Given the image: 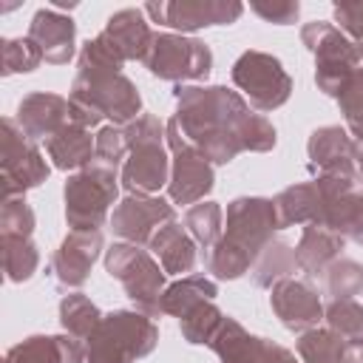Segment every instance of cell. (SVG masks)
I'll use <instances>...</instances> for the list:
<instances>
[{"label":"cell","instance_id":"obj_10","mask_svg":"<svg viewBox=\"0 0 363 363\" xmlns=\"http://www.w3.org/2000/svg\"><path fill=\"white\" fill-rule=\"evenodd\" d=\"M167 145L173 153L170 162V182H167V193L173 204H196L201 201L210 190H213V164L210 159L196 150L179 130L176 119L167 122Z\"/></svg>","mask_w":363,"mask_h":363},{"label":"cell","instance_id":"obj_39","mask_svg":"<svg viewBox=\"0 0 363 363\" xmlns=\"http://www.w3.org/2000/svg\"><path fill=\"white\" fill-rule=\"evenodd\" d=\"M3 74H28L43 62V54L31 37H11L3 40Z\"/></svg>","mask_w":363,"mask_h":363},{"label":"cell","instance_id":"obj_11","mask_svg":"<svg viewBox=\"0 0 363 363\" xmlns=\"http://www.w3.org/2000/svg\"><path fill=\"white\" fill-rule=\"evenodd\" d=\"M278 230L275 204L261 196H241L227 204V235L233 244L244 247L252 261L255 255L272 241V233Z\"/></svg>","mask_w":363,"mask_h":363},{"label":"cell","instance_id":"obj_7","mask_svg":"<svg viewBox=\"0 0 363 363\" xmlns=\"http://www.w3.org/2000/svg\"><path fill=\"white\" fill-rule=\"evenodd\" d=\"M51 167L43 159L40 147L23 133L14 116L3 119L0 128V182H3V199L23 196L26 190L43 184L48 179Z\"/></svg>","mask_w":363,"mask_h":363},{"label":"cell","instance_id":"obj_20","mask_svg":"<svg viewBox=\"0 0 363 363\" xmlns=\"http://www.w3.org/2000/svg\"><path fill=\"white\" fill-rule=\"evenodd\" d=\"M14 119H17V125L23 128V133L31 142L48 139L60 128L68 125V99L60 96V94L34 91V94H28V96L20 99Z\"/></svg>","mask_w":363,"mask_h":363},{"label":"cell","instance_id":"obj_1","mask_svg":"<svg viewBox=\"0 0 363 363\" xmlns=\"http://www.w3.org/2000/svg\"><path fill=\"white\" fill-rule=\"evenodd\" d=\"M176 125L210 164L233 162L241 147V128L252 113L247 99L224 85H176Z\"/></svg>","mask_w":363,"mask_h":363},{"label":"cell","instance_id":"obj_47","mask_svg":"<svg viewBox=\"0 0 363 363\" xmlns=\"http://www.w3.org/2000/svg\"><path fill=\"white\" fill-rule=\"evenodd\" d=\"M343 363H363V337H357V340H349V343H346Z\"/></svg>","mask_w":363,"mask_h":363},{"label":"cell","instance_id":"obj_50","mask_svg":"<svg viewBox=\"0 0 363 363\" xmlns=\"http://www.w3.org/2000/svg\"><path fill=\"white\" fill-rule=\"evenodd\" d=\"M357 54H360V60H363V43H360V45H357Z\"/></svg>","mask_w":363,"mask_h":363},{"label":"cell","instance_id":"obj_42","mask_svg":"<svg viewBox=\"0 0 363 363\" xmlns=\"http://www.w3.org/2000/svg\"><path fill=\"white\" fill-rule=\"evenodd\" d=\"M167 136V125L153 116V113H142L139 119H133L130 125H125V142L128 150L136 145H150V142H162Z\"/></svg>","mask_w":363,"mask_h":363},{"label":"cell","instance_id":"obj_48","mask_svg":"<svg viewBox=\"0 0 363 363\" xmlns=\"http://www.w3.org/2000/svg\"><path fill=\"white\" fill-rule=\"evenodd\" d=\"M354 170H357L360 179H363V139L354 142Z\"/></svg>","mask_w":363,"mask_h":363},{"label":"cell","instance_id":"obj_21","mask_svg":"<svg viewBox=\"0 0 363 363\" xmlns=\"http://www.w3.org/2000/svg\"><path fill=\"white\" fill-rule=\"evenodd\" d=\"M102 34L122 54V60H145L153 43V31L145 20V9H122L108 17Z\"/></svg>","mask_w":363,"mask_h":363},{"label":"cell","instance_id":"obj_12","mask_svg":"<svg viewBox=\"0 0 363 363\" xmlns=\"http://www.w3.org/2000/svg\"><path fill=\"white\" fill-rule=\"evenodd\" d=\"M145 11L159 26L176 31H196L207 26H230L241 17L244 6L235 0H176V3H147Z\"/></svg>","mask_w":363,"mask_h":363},{"label":"cell","instance_id":"obj_35","mask_svg":"<svg viewBox=\"0 0 363 363\" xmlns=\"http://www.w3.org/2000/svg\"><path fill=\"white\" fill-rule=\"evenodd\" d=\"M221 320H224L221 309H218L213 301H201L199 306H193V309L179 320V326H182L184 340L199 346V343H210V340H213V335L218 332Z\"/></svg>","mask_w":363,"mask_h":363},{"label":"cell","instance_id":"obj_8","mask_svg":"<svg viewBox=\"0 0 363 363\" xmlns=\"http://www.w3.org/2000/svg\"><path fill=\"white\" fill-rule=\"evenodd\" d=\"M233 82L244 91L255 111H275L292 94V79L281 60L267 51H244L233 65Z\"/></svg>","mask_w":363,"mask_h":363},{"label":"cell","instance_id":"obj_36","mask_svg":"<svg viewBox=\"0 0 363 363\" xmlns=\"http://www.w3.org/2000/svg\"><path fill=\"white\" fill-rule=\"evenodd\" d=\"M6 363H65L57 335H31L6 352Z\"/></svg>","mask_w":363,"mask_h":363},{"label":"cell","instance_id":"obj_23","mask_svg":"<svg viewBox=\"0 0 363 363\" xmlns=\"http://www.w3.org/2000/svg\"><path fill=\"white\" fill-rule=\"evenodd\" d=\"M45 153L60 170H82L96 159V139H91L88 128L68 122L45 139Z\"/></svg>","mask_w":363,"mask_h":363},{"label":"cell","instance_id":"obj_24","mask_svg":"<svg viewBox=\"0 0 363 363\" xmlns=\"http://www.w3.org/2000/svg\"><path fill=\"white\" fill-rule=\"evenodd\" d=\"M275 216H278V230L292 227V224H318L320 221V193L315 182H301L284 187L275 199Z\"/></svg>","mask_w":363,"mask_h":363},{"label":"cell","instance_id":"obj_43","mask_svg":"<svg viewBox=\"0 0 363 363\" xmlns=\"http://www.w3.org/2000/svg\"><path fill=\"white\" fill-rule=\"evenodd\" d=\"M96 139V159L105 162V164H119L125 162V153H128V142H125V128H116V125H105L99 128V133L94 136Z\"/></svg>","mask_w":363,"mask_h":363},{"label":"cell","instance_id":"obj_30","mask_svg":"<svg viewBox=\"0 0 363 363\" xmlns=\"http://www.w3.org/2000/svg\"><path fill=\"white\" fill-rule=\"evenodd\" d=\"M0 250H3V272L11 284H23L37 272L40 252L31 238L0 235Z\"/></svg>","mask_w":363,"mask_h":363},{"label":"cell","instance_id":"obj_9","mask_svg":"<svg viewBox=\"0 0 363 363\" xmlns=\"http://www.w3.org/2000/svg\"><path fill=\"white\" fill-rule=\"evenodd\" d=\"M147 71L159 79L182 82V79H204L213 68L210 48L184 34H153L150 51L142 60Z\"/></svg>","mask_w":363,"mask_h":363},{"label":"cell","instance_id":"obj_16","mask_svg":"<svg viewBox=\"0 0 363 363\" xmlns=\"http://www.w3.org/2000/svg\"><path fill=\"white\" fill-rule=\"evenodd\" d=\"M102 252L99 230H71L51 255V272L62 286H82Z\"/></svg>","mask_w":363,"mask_h":363},{"label":"cell","instance_id":"obj_26","mask_svg":"<svg viewBox=\"0 0 363 363\" xmlns=\"http://www.w3.org/2000/svg\"><path fill=\"white\" fill-rule=\"evenodd\" d=\"M343 235L320 227V224H306L303 227V235L295 247V258H298V269L303 272H326V267L332 261H337L340 250H343Z\"/></svg>","mask_w":363,"mask_h":363},{"label":"cell","instance_id":"obj_33","mask_svg":"<svg viewBox=\"0 0 363 363\" xmlns=\"http://www.w3.org/2000/svg\"><path fill=\"white\" fill-rule=\"evenodd\" d=\"M184 227L196 244H201L204 250H213L221 241V207L216 201L193 204L184 213Z\"/></svg>","mask_w":363,"mask_h":363},{"label":"cell","instance_id":"obj_29","mask_svg":"<svg viewBox=\"0 0 363 363\" xmlns=\"http://www.w3.org/2000/svg\"><path fill=\"white\" fill-rule=\"evenodd\" d=\"M102 318L105 315L96 309V303L91 298L79 295V292L65 295L60 301V323H62V332L71 335V337L85 340V346H88V337L94 335V329L99 326Z\"/></svg>","mask_w":363,"mask_h":363},{"label":"cell","instance_id":"obj_19","mask_svg":"<svg viewBox=\"0 0 363 363\" xmlns=\"http://www.w3.org/2000/svg\"><path fill=\"white\" fill-rule=\"evenodd\" d=\"M28 37L37 43L43 60L51 65H65L74 57V40H77L74 20L54 11L51 6L37 9V14L28 23Z\"/></svg>","mask_w":363,"mask_h":363},{"label":"cell","instance_id":"obj_22","mask_svg":"<svg viewBox=\"0 0 363 363\" xmlns=\"http://www.w3.org/2000/svg\"><path fill=\"white\" fill-rule=\"evenodd\" d=\"M147 247L159 258V267L164 269V275H184L196 264V241L187 233V227H182L176 218L164 221L153 233Z\"/></svg>","mask_w":363,"mask_h":363},{"label":"cell","instance_id":"obj_41","mask_svg":"<svg viewBox=\"0 0 363 363\" xmlns=\"http://www.w3.org/2000/svg\"><path fill=\"white\" fill-rule=\"evenodd\" d=\"M241 147L252 150V153H267L275 147V128L269 125L267 116L261 113H250L244 128H241Z\"/></svg>","mask_w":363,"mask_h":363},{"label":"cell","instance_id":"obj_32","mask_svg":"<svg viewBox=\"0 0 363 363\" xmlns=\"http://www.w3.org/2000/svg\"><path fill=\"white\" fill-rule=\"evenodd\" d=\"M250 267H252V255L244 247L233 244L230 238H221L213 250H207V269L221 281H235L244 272H250Z\"/></svg>","mask_w":363,"mask_h":363},{"label":"cell","instance_id":"obj_6","mask_svg":"<svg viewBox=\"0 0 363 363\" xmlns=\"http://www.w3.org/2000/svg\"><path fill=\"white\" fill-rule=\"evenodd\" d=\"M303 45L315 54V82L323 94L337 96L349 77L360 68L357 45L332 23L312 20L301 28Z\"/></svg>","mask_w":363,"mask_h":363},{"label":"cell","instance_id":"obj_45","mask_svg":"<svg viewBox=\"0 0 363 363\" xmlns=\"http://www.w3.org/2000/svg\"><path fill=\"white\" fill-rule=\"evenodd\" d=\"M258 17H264L267 23H275V26H289L298 20V11L301 6L292 3V0H275V3H252L250 6Z\"/></svg>","mask_w":363,"mask_h":363},{"label":"cell","instance_id":"obj_49","mask_svg":"<svg viewBox=\"0 0 363 363\" xmlns=\"http://www.w3.org/2000/svg\"><path fill=\"white\" fill-rule=\"evenodd\" d=\"M354 241H357V244H360V247H363V230H360V233H357V235H354Z\"/></svg>","mask_w":363,"mask_h":363},{"label":"cell","instance_id":"obj_18","mask_svg":"<svg viewBox=\"0 0 363 363\" xmlns=\"http://www.w3.org/2000/svg\"><path fill=\"white\" fill-rule=\"evenodd\" d=\"M119 182L139 196H150L159 187H164L170 182V159L164 153L162 142H150V145H136L128 150V159L122 164V176Z\"/></svg>","mask_w":363,"mask_h":363},{"label":"cell","instance_id":"obj_13","mask_svg":"<svg viewBox=\"0 0 363 363\" xmlns=\"http://www.w3.org/2000/svg\"><path fill=\"white\" fill-rule=\"evenodd\" d=\"M320 193V227L337 235H357L363 230V193L354 190V179L349 176H318Z\"/></svg>","mask_w":363,"mask_h":363},{"label":"cell","instance_id":"obj_28","mask_svg":"<svg viewBox=\"0 0 363 363\" xmlns=\"http://www.w3.org/2000/svg\"><path fill=\"white\" fill-rule=\"evenodd\" d=\"M218 295V286L204 275H184L182 281L164 286L162 292V315H176L179 320L199 306L201 301H213Z\"/></svg>","mask_w":363,"mask_h":363},{"label":"cell","instance_id":"obj_4","mask_svg":"<svg viewBox=\"0 0 363 363\" xmlns=\"http://www.w3.org/2000/svg\"><path fill=\"white\" fill-rule=\"evenodd\" d=\"M119 176L113 164L94 159L88 167L77 170L65 182V221L74 230H99L108 218L111 204L116 201Z\"/></svg>","mask_w":363,"mask_h":363},{"label":"cell","instance_id":"obj_37","mask_svg":"<svg viewBox=\"0 0 363 363\" xmlns=\"http://www.w3.org/2000/svg\"><path fill=\"white\" fill-rule=\"evenodd\" d=\"M326 292L332 298H354L363 292V264L337 258L326 267Z\"/></svg>","mask_w":363,"mask_h":363},{"label":"cell","instance_id":"obj_34","mask_svg":"<svg viewBox=\"0 0 363 363\" xmlns=\"http://www.w3.org/2000/svg\"><path fill=\"white\" fill-rule=\"evenodd\" d=\"M323 318L326 329H332L346 343L363 337V306L354 298H332L323 309Z\"/></svg>","mask_w":363,"mask_h":363},{"label":"cell","instance_id":"obj_25","mask_svg":"<svg viewBox=\"0 0 363 363\" xmlns=\"http://www.w3.org/2000/svg\"><path fill=\"white\" fill-rule=\"evenodd\" d=\"M207 346L221 363H264V337L250 335L235 318H224Z\"/></svg>","mask_w":363,"mask_h":363},{"label":"cell","instance_id":"obj_5","mask_svg":"<svg viewBox=\"0 0 363 363\" xmlns=\"http://www.w3.org/2000/svg\"><path fill=\"white\" fill-rule=\"evenodd\" d=\"M105 269L111 278H116L125 289V295L136 303V312H145L147 318L162 315V292H164V269L153 261L147 250L139 244H111L105 250Z\"/></svg>","mask_w":363,"mask_h":363},{"label":"cell","instance_id":"obj_27","mask_svg":"<svg viewBox=\"0 0 363 363\" xmlns=\"http://www.w3.org/2000/svg\"><path fill=\"white\" fill-rule=\"evenodd\" d=\"M298 269V258H295V250L284 241H269L252 261V284L261 286V289H272L278 281L284 278H292V272Z\"/></svg>","mask_w":363,"mask_h":363},{"label":"cell","instance_id":"obj_14","mask_svg":"<svg viewBox=\"0 0 363 363\" xmlns=\"http://www.w3.org/2000/svg\"><path fill=\"white\" fill-rule=\"evenodd\" d=\"M170 218H173V207L164 199L130 193L116 204L111 216V230L128 244H150L153 233Z\"/></svg>","mask_w":363,"mask_h":363},{"label":"cell","instance_id":"obj_3","mask_svg":"<svg viewBox=\"0 0 363 363\" xmlns=\"http://www.w3.org/2000/svg\"><path fill=\"white\" fill-rule=\"evenodd\" d=\"M159 329L145 312L116 309L99 320L88 337L85 363H133L156 349Z\"/></svg>","mask_w":363,"mask_h":363},{"label":"cell","instance_id":"obj_15","mask_svg":"<svg viewBox=\"0 0 363 363\" xmlns=\"http://www.w3.org/2000/svg\"><path fill=\"white\" fill-rule=\"evenodd\" d=\"M269 306L278 315V320L298 335L315 329L318 320L323 318V303L318 292L309 284L295 278H284L269 289Z\"/></svg>","mask_w":363,"mask_h":363},{"label":"cell","instance_id":"obj_17","mask_svg":"<svg viewBox=\"0 0 363 363\" xmlns=\"http://www.w3.org/2000/svg\"><path fill=\"white\" fill-rule=\"evenodd\" d=\"M309 164L318 176H349L354 179V139L340 125H326L312 130L306 142Z\"/></svg>","mask_w":363,"mask_h":363},{"label":"cell","instance_id":"obj_40","mask_svg":"<svg viewBox=\"0 0 363 363\" xmlns=\"http://www.w3.org/2000/svg\"><path fill=\"white\" fill-rule=\"evenodd\" d=\"M34 233V213L26 204L23 196L3 199L0 207V235H17V238H31Z\"/></svg>","mask_w":363,"mask_h":363},{"label":"cell","instance_id":"obj_38","mask_svg":"<svg viewBox=\"0 0 363 363\" xmlns=\"http://www.w3.org/2000/svg\"><path fill=\"white\" fill-rule=\"evenodd\" d=\"M335 99L340 105V113H343L346 128L354 136V142L363 139V68H357L349 77V82L343 85V91Z\"/></svg>","mask_w":363,"mask_h":363},{"label":"cell","instance_id":"obj_2","mask_svg":"<svg viewBox=\"0 0 363 363\" xmlns=\"http://www.w3.org/2000/svg\"><path fill=\"white\" fill-rule=\"evenodd\" d=\"M142 116V96L122 71H77L68 94V122L96 128L102 119L125 128Z\"/></svg>","mask_w":363,"mask_h":363},{"label":"cell","instance_id":"obj_46","mask_svg":"<svg viewBox=\"0 0 363 363\" xmlns=\"http://www.w3.org/2000/svg\"><path fill=\"white\" fill-rule=\"evenodd\" d=\"M264 363H301V360L286 346L272 343V340H264Z\"/></svg>","mask_w":363,"mask_h":363},{"label":"cell","instance_id":"obj_31","mask_svg":"<svg viewBox=\"0 0 363 363\" xmlns=\"http://www.w3.org/2000/svg\"><path fill=\"white\" fill-rule=\"evenodd\" d=\"M301 363H343L346 340L337 337L332 329H309L295 343Z\"/></svg>","mask_w":363,"mask_h":363},{"label":"cell","instance_id":"obj_44","mask_svg":"<svg viewBox=\"0 0 363 363\" xmlns=\"http://www.w3.org/2000/svg\"><path fill=\"white\" fill-rule=\"evenodd\" d=\"M335 23L349 40H360L363 43V0L335 3Z\"/></svg>","mask_w":363,"mask_h":363}]
</instances>
